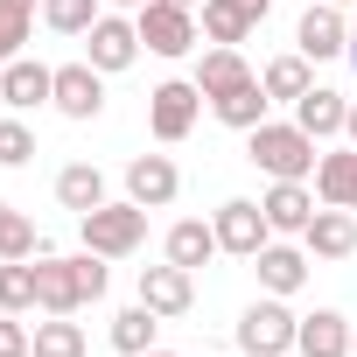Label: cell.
Returning <instances> with one entry per match:
<instances>
[{
    "mask_svg": "<svg viewBox=\"0 0 357 357\" xmlns=\"http://www.w3.org/2000/svg\"><path fill=\"white\" fill-rule=\"evenodd\" d=\"M245 154H252V168L273 175V183H308V175H315V133H301L294 119L252 126L245 133Z\"/></svg>",
    "mask_w": 357,
    "mask_h": 357,
    "instance_id": "cell-1",
    "label": "cell"
},
{
    "mask_svg": "<svg viewBox=\"0 0 357 357\" xmlns=\"http://www.w3.org/2000/svg\"><path fill=\"white\" fill-rule=\"evenodd\" d=\"M77 231H84V252H98V259H126V252H140L147 245V204H98V211H84L77 218Z\"/></svg>",
    "mask_w": 357,
    "mask_h": 357,
    "instance_id": "cell-2",
    "label": "cell"
},
{
    "mask_svg": "<svg viewBox=\"0 0 357 357\" xmlns=\"http://www.w3.org/2000/svg\"><path fill=\"white\" fill-rule=\"evenodd\" d=\"M294 329H301V315H287L280 294H266V301H252L238 315V350L245 357H287L294 350Z\"/></svg>",
    "mask_w": 357,
    "mask_h": 357,
    "instance_id": "cell-3",
    "label": "cell"
},
{
    "mask_svg": "<svg viewBox=\"0 0 357 357\" xmlns=\"http://www.w3.org/2000/svg\"><path fill=\"white\" fill-rule=\"evenodd\" d=\"M133 29L154 56H190L197 50V8H175V0H147L133 15Z\"/></svg>",
    "mask_w": 357,
    "mask_h": 357,
    "instance_id": "cell-4",
    "label": "cell"
},
{
    "mask_svg": "<svg viewBox=\"0 0 357 357\" xmlns=\"http://www.w3.org/2000/svg\"><path fill=\"white\" fill-rule=\"evenodd\" d=\"M197 112H204L197 77H190V84H183V77H168V84H154V91H147V126H154V140H190Z\"/></svg>",
    "mask_w": 357,
    "mask_h": 357,
    "instance_id": "cell-5",
    "label": "cell"
},
{
    "mask_svg": "<svg viewBox=\"0 0 357 357\" xmlns=\"http://www.w3.org/2000/svg\"><path fill=\"white\" fill-rule=\"evenodd\" d=\"M218 252H231V259H252L266 238H273V225H266V211L252 204V197H231V204H218Z\"/></svg>",
    "mask_w": 357,
    "mask_h": 357,
    "instance_id": "cell-6",
    "label": "cell"
},
{
    "mask_svg": "<svg viewBox=\"0 0 357 357\" xmlns=\"http://www.w3.org/2000/svg\"><path fill=\"white\" fill-rule=\"evenodd\" d=\"M56 98V70L36 63V56H15V63H0V105H15V112H36Z\"/></svg>",
    "mask_w": 357,
    "mask_h": 357,
    "instance_id": "cell-7",
    "label": "cell"
},
{
    "mask_svg": "<svg viewBox=\"0 0 357 357\" xmlns=\"http://www.w3.org/2000/svg\"><path fill=\"white\" fill-rule=\"evenodd\" d=\"M294 43H301V56H308V63H329V56H343V50H350V22H343V8L315 0V8L301 15V29H294Z\"/></svg>",
    "mask_w": 357,
    "mask_h": 357,
    "instance_id": "cell-8",
    "label": "cell"
},
{
    "mask_svg": "<svg viewBox=\"0 0 357 357\" xmlns=\"http://www.w3.org/2000/svg\"><path fill=\"white\" fill-rule=\"evenodd\" d=\"M175 190H183V175H175V161H168V154H133V161H126V197H133V204L168 211V204H175Z\"/></svg>",
    "mask_w": 357,
    "mask_h": 357,
    "instance_id": "cell-9",
    "label": "cell"
},
{
    "mask_svg": "<svg viewBox=\"0 0 357 357\" xmlns=\"http://www.w3.org/2000/svg\"><path fill=\"white\" fill-rule=\"evenodd\" d=\"M84 43H91V50H84V63H91V70H105V77H112V70H126V63L140 56V29H133V22H119V15H98Z\"/></svg>",
    "mask_w": 357,
    "mask_h": 357,
    "instance_id": "cell-10",
    "label": "cell"
},
{
    "mask_svg": "<svg viewBox=\"0 0 357 357\" xmlns=\"http://www.w3.org/2000/svg\"><path fill=\"white\" fill-rule=\"evenodd\" d=\"M50 105H56L63 119H98V112H105V70H91V63H63Z\"/></svg>",
    "mask_w": 357,
    "mask_h": 357,
    "instance_id": "cell-11",
    "label": "cell"
},
{
    "mask_svg": "<svg viewBox=\"0 0 357 357\" xmlns=\"http://www.w3.org/2000/svg\"><path fill=\"white\" fill-rule=\"evenodd\" d=\"M140 301L161 315V322H175V315H190V301H197V287H190V266H140Z\"/></svg>",
    "mask_w": 357,
    "mask_h": 357,
    "instance_id": "cell-12",
    "label": "cell"
},
{
    "mask_svg": "<svg viewBox=\"0 0 357 357\" xmlns=\"http://www.w3.org/2000/svg\"><path fill=\"white\" fill-rule=\"evenodd\" d=\"M36 287H43V315H77L84 308V280H77V252L70 259H36Z\"/></svg>",
    "mask_w": 357,
    "mask_h": 357,
    "instance_id": "cell-13",
    "label": "cell"
},
{
    "mask_svg": "<svg viewBox=\"0 0 357 357\" xmlns=\"http://www.w3.org/2000/svg\"><path fill=\"white\" fill-rule=\"evenodd\" d=\"M301 245H308V259H350V252H357V218L329 204V211H315V218H308Z\"/></svg>",
    "mask_w": 357,
    "mask_h": 357,
    "instance_id": "cell-14",
    "label": "cell"
},
{
    "mask_svg": "<svg viewBox=\"0 0 357 357\" xmlns=\"http://www.w3.org/2000/svg\"><path fill=\"white\" fill-rule=\"evenodd\" d=\"M343 119H350V98H343V91H329V84H308V91L294 98V126H301V133H315V140L343 133Z\"/></svg>",
    "mask_w": 357,
    "mask_h": 357,
    "instance_id": "cell-15",
    "label": "cell"
},
{
    "mask_svg": "<svg viewBox=\"0 0 357 357\" xmlns=\"http://www.w3.org/2000/svg\"><path fill=\"white\" fill-rule=\"evenodd\" d=\"M252 266H259V287L287 301V294L308 280V245H259V252H252Z\"/></svg>",
    "mask_w": 357,
    "mask_h": 357,
    "instance_id": "cell-16",
    "label": "cell"
},
{
    "mask_svg": "<svg viewBox=\"0 0 357 357\" xmlns=\"http://www.w3.org/2000/svg\"><path fill=\"white\" fill-rule=\"evenodd\" d=\"M294 350H301V357H350V322H343L336 308H315V315H301Z\"/></svg>",
    "mask_w": 357,
    "mask_h": 357,
    "instance_id": "cell-17",
    "label": "cell"
},
{
    "mask_svg": "<svg viewBox=\"0 0 357 357\" xmlns=\"http://www.w3.org/2000/svg\"><path fill=\"white\" fill-rule=\"evenodd\" d=\"M238 84H252V63H245L231 43L204 50V63H197V91H204V98H225V91H238Z\"/></svg>",
    "mask_w": 357,
    "mask_h": 357,
    "instance_id": "cell-18",
    "label": "cell"
},
{
    "mask_svg": "<svg viewBox=\"0 0 357 357\" xmlns=\"http://www.w3.org/2000/svg\"><path fill=\"white\" fill-rule=\"evenodd\" d=\"M197 15H204V43H231V50H238V43L252 36V22H259L252 0H204Z\"/></svg>",
    "mask_w": 357,
    "mask_h": 357,
    "instance_id": "cell-19",
    "label": "cell"
},
{
    "mask_svg": "<svg viewBox=\"0 0 357 357\" xmlns=\"http://www.w3.org/2000/svg\"><path fill=\"white\" fill-rule=\"evenodd\" d=\"M315 197H322V204H336V211H357V147H343V154H322V161H315Z\"/></svg>",
    "mask_w": 357,
    "mask_h": 357,
    "instance_id": "cell-20",
    "label": "cell"
},
{
    "mask_svg": "<svg viewBox=\"0 0 357 357\" xmlns=\"http://www.w3.org/2000/svg\"><path fill=\"white\" fill-rule=\"evenodd\" d=\"M259 211H266V225H273V231H308L315 197H308V183H273V190L259 197Z\"/></svg>",
    "mask_w": 357,
    "mask_h": 357,
    "instance_id": "cell-21",
    "label": "cell"
},
{
    "mask_svg": "<svg viewBox=\"0 0 357 357\" xmlns=\"http://www.w3.org/2000/svg\"><path fill=\"white\" fill-rule=\"evenodd\" d=\"M266 84L252 77V84H238V91H225V98H211V112L225 119V126H238V133H252V126H266Z\"/></svg>",
    "mask_w": 357,
    "mask_h": 357,
    "instance_id": "cell-22",
    "label": "cell"
},
{
    "mask_svg": "<svg viewBox=\"0 0 357 357\" xmlns=\"http://www.w3.org/2000/svg\"><path fill=\"white\" fill-rule=\"evenodd\" d=\"M56 204H63V211H77V218H84V211H98V204H105V175H98L91 161H70V168L56 175Z\"/></svg>",
    "mask_w": 357,
    "mask_h": 357,
    "instance_id": "cell-23",
    "label": "cell"
},
{
    "mask_svg": "<svg viewBox=\"0 0 357 357\" xmlns=\"http://www.w3.org/2000/svg\"><path fill=\"white\" fill-rule=\"evenodd\" d=\"M154 329H161V315H154L147 301H133V308H119V315H112V350L147 357V350H154Z\"/></svg>",
    "mask_w": 357,
    "mask_h": 357,
    "instance_id": "cell-24",
    "label": "cell"
},
{
    "mask_svg": "<svg viewBox=\"0 0 357 357\" xmlns=\"http://www.w3.org/2000/svg\"><path fill=\"white\" fill-rule=\"evenodd\" d=\"M211 252H218V225H204V218H183V225L168 231V259H175V266H190V273H197Z\"/></svg>",
    "mask_w": 357,
    "mask_h": 357,
    "instance_id": "cell-25",
    "label": "cell"
},
{
    "mask_svg": "<svg viewBox=\"0 0 357 357\" xmlns=\"http://www.w3.org/2000/svg\"><path fill=\"white\" fill-rule=\"evenodd\" d=\"M0 308H8V315L43 308V287H36V266L29 259H0Z\"/></svg>",
    "mask_w": 357,
    "mask_h": 357,
    "instance_id": "cell-26",
    "label": "cell"
},
{
    "mask_svg": "<svg viewBox=\"0 0 357 357\" xmlns=\"http://www.w3.org/2000/svg\"><path fill=\"white\" fill-rule=\"evenodd\" d=\"M259 84H266V98H287V105H294V98H301L315 77H308V56L294 50V56H273V63L259 70Z\"/></svg>",
    "mask_w": 357,
    "mask_h": 357,
    "instance_id": "cell-27",
    "label": "cell"
},
{
    "mask_svg": "<svg viewBox=\"0 0 357 357\" xmlns=\"http://www.w3.org/2000/svg\"><path fill=\"white\" fill-rule=\"evenodd\" d=\"M36 357H84V329H77L70 315L36 322Z\"/></svg>",
    "mask_w": 357,
    "mask_h": 357,
    "instance_id": "cell-28",
    "label": "cell"
},
{
    "mask_svg": "<svg viewBox=\"0 0 357 357\" xmlns=\"http://www.w3.org/2000/svg\"><path fill=\"white\" fill-rule=\"evenodd\" d=\"M0 259H43V231L22 211H0Z\"/></svg>",
    "mask_w": 357,
    "mask_h": 357,
    "instance_id": "cell-29",
    "label": "cell"
},
{
    "mask_svg": "<svg viewBox=\"0 0 357 357\" xmlns=\"http://www.w3.org/2000/svg\"><path fill=\"white\" fill-rule=\"evenodd\" d=\"M43 22H50L56 36H91L98 0H43Z\"/></svg>",
    "mask_w": 357,
    "mask_h": 357,
    "instance_id": "cell-30",
    "label": "cell"
},
{
    "mask_svg": "<svg viewBox=\"0 0 357 357\" xmlns=\"http://www.w3.org/2000/svg\"><path fill=\"white\" fill-rule=\"evenodd\" d=\"M29 29H36V15H29V8H8V0H0V63H15V56H22Z\"/></svg>",
    "mask_w": 357,
    "mask_h": 357,
    "instance_id": "cell-31",
    "label": "cell"
},
{
    "mask_svg": "<svg viewBox=\"0 0 357 357\" xmlns=\"http://www.w3.org/2000/svg\"><path fill=\"white\" fill-rule=\"evenodd\" d=\"M29 154H36V133L22 119H0V168H22Z\"/></svg>",
    "mask_w": 357,
    "mask_h": 357,
    "instance_id": "cell-32",
    "label": "cell"
},
{
    "mask_svg": "<svg viewBox=\"0 0 357 357\" xmlns=\"http://www.w3.org/2000/svg\"><path fill=\"white\" fill-rule=\"evenodd\" d=\"M0 357H36V329L8 308H0Z\"/></svg>",
    "mask_w": 357,
    "mask_h": 357,
    "instance_id": "cell-33",
    "label": "cell"
},
{
    "mask_svg": "<svg viewBox=\"0 0 357 357\" xmlns=\"http://www.w3.org/2000/svg\"><path fill=\"white\" fill-rule=\"evenodd\" d=\"M343 133H350V147H357V105H350V119H343Z\"/></svg>",
    "mask_w": 357,
    "mask_h": 357,
    "instance_id": "cell-34",
    "label": "cell"
},
{
    "mask_svg": "<svg viewBox=\"0 0 357 357\" xmlns=\"http://www.w3.org/2000/svg\"><path fill=\"white\" fill-rule=\"evenodd\" d=\"M343 56H350V63H357V22H350V50H343Z\"/></svg>",
    "mask_w": 357,
    "mask_h": 357,
    "instance_id": "cell-35",
    "label": "cell"
},
{
    "mask_svg": "<svg viewBox=\"0 0 357 357\" xmlns=\"http://www.w3.org/2000/svg\"><path fill=\"white\" fill-rule=\"evenodd\" d=\"M112 8H133V15H140V8H147V0H112Z\"/></svg>",
    "mask_w": 357,
    "mask_h": 357,
    "instance_id": "cell-36",
    "label": "cell"
},
{
    "mask_svg": "<svg viewBox=\"0 0 357 357\" xmlns=\"http://www.w3.org/2000/svg\"><path fill=\"white\" fill-rule=\"evenodd\" d=\"M8 8H29V15H36V0H8Z\"/></svg>",
    "mask_w": 357,
    "mask_h": 357,
    "instance_id": "cell-37",
    "label": "cell"
},
{
    "mask_svg": "<svg viewBox=\"0 0 357 357\" xmlns=\"http://www.w3.org/2000/svg\"><path fill=\"white\" fill-rule=\"evenodd\" d=\"M175 8H204V0H175Z\"/></svg>",
    "mask_w": 357,
    "mask_h": 357,
    "instance_id": "cell-38",
    "label": "cell"
},
{
    "mask_svg": "<svg viewBox=\"0 0 357 357\" xmlns=\"http://www.w3.org/2000/svg\"><path fill=\"white\" fill-rule=\"evenodd\" d=\"M329 8H357V0H329Z\"/></svg>",
    "mask_w": 357,
    "mask_h": 357,
    "instance_id": "cell-39",
    "label": "cell"
},
{
    "mask_svg": "<svg viewBox=\"0 0 357 357\" xmlns=\"http://www.w3.org/2000/svg\"><path fill=\"white\" fill-rule=\"evenodd\" d=\"M252 8H259V15H266V8H273V0H252Z\"/></svg>",
    "mask_w": 357,
    "mask_h": 357,
    "instance_id": "cell-40",
    "label": "cell"
},
{
    "mask_svg": "<svg viewBox=\"0 0 357 357\" xmlns=\"http://www.w3.org/2000/svg\"><path fill=\"white\" fill-rule=\"evenodd\" d=\"M147 357H175V350H147Z\"/></svg>",
    "mask_w": 357,
    "mask_h": 357,
    "instance_id": "cell-41",
    "label": "cell"
},
{
    "mask_svg": "<svg viewBox=\"0 0 357 357\" xmlns=\"http://www.w3.org/2000/svg\"><path fill=\"white\" fill-rule=\"evenodd\" d=\"M350 357H357V329H350Z\"/></svg>",
    "mask_w": 357,
    "mask_h": 357,
    "instance_id": "cell-42",
    "label": "cell"
},
{
    "mask_svg": "<svg viewBox=\"0 0 357 357\" xmlns=\"http://www.w3.org/2000/svg\"><path fill=\"white\" fill-rule=\"evenodd\" d=\"M0 211H8V204H0Z\"/></svg>",
    "mask_w": 357,
    "mask_h": 357,
    "instance_id": "cell-43",
    "label": "cell"
}]
</instances>
